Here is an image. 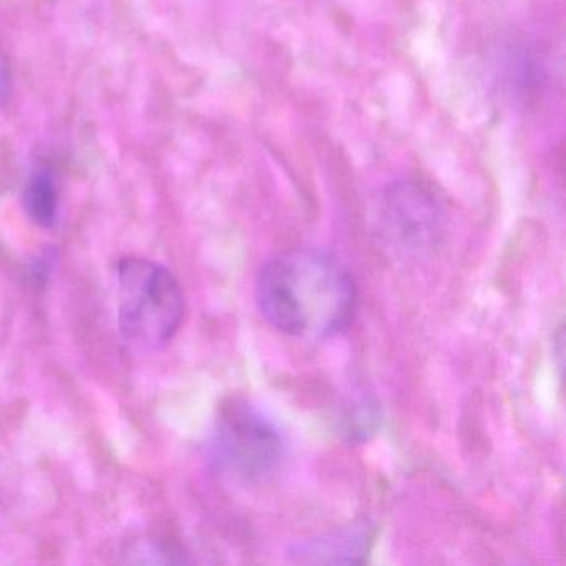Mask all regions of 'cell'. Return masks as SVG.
<instances>
[{
    "mask_svg": "<svg viewBox=\"0 0 566 566\" xmlns=\"http://www.w3.org/2000/svg\"><path fill=\"white\" fill-rule=\"evenodd\" d=\"M357 291L346 264L329 251L300 248L261 268L256 304L268 324L296 339L319 340L346 329Z\"/></svg>",
    "mask_w": 566,
    "mask_h": 566,
    "instance_id": "1",
    "label": "cell"
},
{
    "mask_svg": "<svg viewBox=\"0 0 566 566\" xmlns=\"http://www.w3.org/2000/svg\"><path fill=\"white\" fill-rule=\"evenodd\" d=\"M118 329L125 346L134 353L164 349L184 323V290L168 268L144 260L124 258L118 263Z\"/></svg>",
    "mask_w": 566,
    "mask_h": 566,
    "instance_id": "2",
    "label": "cell"
},
{
    "mask_svg": "<svg viewBox=\"0 0 566 566\" xmlns=\"http://www.w3.org/2000/svg\"><path fill=\"white\" fill-rule=\"evenodd\" d=\"M211 465L237 482L270 479L284 457L276 423L247 400H230L218 413L208 440Z\"/></svg>",
    "mask_w": 566,
    "mask_h": 566,
    "instance_id": "3",
    "label": "cell"
},
{
    "mask_svg": "<svg viewBox=\"0 0 566 566\" xmlns=\"http://www.w3.org/2000/svg\"><path fill=\"white\" fill-rule=\"evenodd\" d=\"M387 208L390 223L396 224L407 240H426L439 223V211L432 198L412 185L392 190Z\"/></svg>",
    "mask_w": 566,
    "mask_h": 566,
    "instance_id": "4",
    "label": "cell"
},
{
    "mask_svg": "<svg viewBox=\"0 0 566 566\" xmlns=\"http://www.w3.org/2000/svg\"><path fill=\"white\" fill-rule=\"evenodd\" d=\"M25 213L42 228H52L59 220L61 211V191L54 170L48 165L34 168L24 187Z\"/></svg>",
    "mask_w": 566,
    "mask_h": 566,
    "instance_id": "5",
    "label": "cell"
},
{
    "mask_svg": "<svg viewBox=\"0 0 566 566\" xmlns=\"http://www.w3.org/2000/svg\"><path fill=\"white\" fill-rule=\"evenodd\" d=\"M366 539L363 533H340L327 536L326 539H314L300 549L301 562L344 563L359 562V556L366 552Z\"/></svg>",
    "mask_w": 566,
    "mask_h": 566,
    "instance_id": "6",
    "label": "cell"
},
{
    "mask_svg": "<svg viewBox=\"0 0 566 566\" xmlns=\"http://www.w3.org/2000/svg\"><path fill=\"white\" fill-rule=\"evenodd\" d=\"M12 92V72L4 52L0 51V108L8 104Z\"/></svg>",
    "mask_w": 566,
    "mask_h": 566,
    "instance_id": "7",
    "label": "cell"
}]
</instances>
